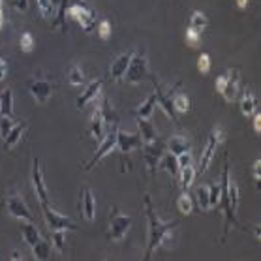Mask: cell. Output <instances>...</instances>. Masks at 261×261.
Listing matches in <instances>:
<instances>
[{
	"label": "cell",
	"instance_id": "obj_39",
	"mask_svg": "<svg viewBox=\"0 0 261 261\" xmlns=\"http://www.w3.org/2000/svg\"><path fill=\"white\" fill-rule=\"evenodd\" d=\"M70 83H72L73 87H79V85L85 83V75L77 66H73L72 70H70Z\"/></svg>",
	"mask_w": 261,
	"mask_h": 261
},
{
	"label": "cell",
	"instance_id": "obj_35",
	"mask_svg": "<svg viewBox=\"0 0 261 261\" xmlns=\"http://www.w3.org/2000/svg\"><path fill=\"white\" fill-rule=\"evenodd\" d=\"M173 107L177 113H186L190 109V98L186 94H177L173 98Z\"/></svg>",
	"mask_w": 261,
	"mask_h": 261
},
{
	"label": "cell",
	"instance_id": "obj_6",
	"mask_svg": "<svg viewBox=\"0 0 261 261\" xmlns=\"http://www.w3.org/2000/svg\"><path fill=\"white\" fill-rule=\"evenodd\" d=\"M146 75V58L143 55H132L124 77L128 83H139Z\"/></svg>",
	"mask_w": 261,
	"mask_h": 261
},
{
	"label": "cell",
	"instance_id": "obj_41",
	"mask_svg": "<svg viewBox=\"0 0 261 261\" xmlns=\"http://www.w3.org/2000/svg\"><path fill=\"white\" fill-rule=\"evenodd\" d=\"M64 240H66L64 231L57 230L55 233H53V246L57 248V252H64Z\"/></svg>",
	"mask_w": 261,
	"mask_h": 261
},
{
	"label": "cell",
	"instance_id": "obj_20",
	"mask_svg": "<svg viewBox=\"0 0 261 261\" xmlns=\"http://www.w3.org/2000/svg\"><path fill=\"white\" fill-rule=\"evenodd\" d=\"M51 90H53V87L49 81H36V83H32L30 85V92L32 96L40 102V104H43L49 96H51Z\"/></svg>",
	"mask_w": 261,
	"mask_h": 261
},
{
	"label": "cell",
	"instance_id": "obj_38",
	"mask_svg": "<svg viewBox=\"0 0 261 261\" xmlns=\"http://www.w3.org/2000/svg\"><path fill=\"white\" fill-rule=\"evenodd\" d=\"M220 203V184H212L209 186V207H218Z\"/></svg>",
	"mask_w": 261,
	"mask_h": 261
},
{
	"label": "cell",
	"instance_id": "obj_3",
	"mask_svg": "<svg viewBox=\"0 0 261 261\" xmlns=\"http://www.w3.org/2000/svg\"><path fill=\"white\" fill-rule=\"evenodd\" d=\"M68 13L83 27V30L87 32V34L94 30L96 13H94V10H90V6H88L87 2H83V0H73L72 6H68Z\"/></svg>",
	"mask_w": 261,
	"mask_h": 261
},
{
	"label": "cell",
	"instance_id": "obj_4",
	"mask_svg": "<svg viewBox=\"0 0 261 261\" xmlns=\"http://www.w3.org/2000/svg\"><path fill=\"white\" fill-rule=\"evenodd\" d=\"M116 126H111V130L109 132H105V137L98 143V150H96V154L92 158H90V162L87 164V169H92V167L96 166V164H100L102 160H104L109 152H113L116 146Z\"/></svg>",
	"mask_w": 261,
	"mask_h": 261
},
{
	"label": "cell",
	"instance_id": "obj_32",
	"mask_svg": "<svg viewBox=\"0 0 261 261\" xmlns=\"http://www.w3.org/2000/svg\"><path fill=\"white\" fill-rule=\"evenodd\" d=\"M196 201H198L199 209L209 210V186H199L196 190Z\"/></svg>",
	"mask_w": 261,
	"mask_h": 261
},
{
	"label": "cell",
	"instance_id": "obj_13",
	"mask_svg": "<svg viewBox=\"0 0 261 261\" xmlns=\"http://www.w3.org/2000/svg\"><path fill=\"white\" fill-rule=\"evenodd\" d=\"M220 139L214 134H210L209 139H207V145H205V150H203V156H201V167H199V175H203L207 169L210 167V162L214 158V152H216V146H218Z\"/></svg>",
	"mask_w": 261,
	"mask_h": 261
},
{
	"label": "cell",
	"instance_id": "obj_22",
	"mask_svg": "<svg viewBox=\"0 0 261 261\" xmlns=\"http://www.w3.org/2000/svg\"><path fill=\"white\" fill-rule=\"evenodd\" d=\"M258 111V100H256V96L252 90H246L242 98H240V113L244 116H250L254 115Z\"/></svg>",
	"mask_w": 261,
	"mask_h": 261
},
{
	"label": "cell",
	"instance_id": "obj_15",
	"mask_svg": "<svg viewBox=\"0 0 261 261\" xmlns=\"http://www.w3.org/2000/svg\"><path fill=\"white\" fill-rule=\"evenodd\" d=\"M132 55H134L132 51L124 53V55H120L115 62L111 64V72H109V75H111V79H113V81H118V79H122V77H124V73H126V70H128V64H130Z\"/></svg>",
	"mask_w": 261,
	"mask_h": 261
},
{
	"label": "cell",
	"instance_id": "obj_54",
	"mask_svg": "<svg viewBox=\"0 0 261 261\" xmlns=\"http://www.w3.org/2000/svg\"><path fill=\"white\" fill-rule=\"evenodd\" d=\"M4 27V11H2V8H0V29Z\"/></svg>",
	"mask_w": 261,
	"mask_h": 261
},
{
	"label": "cell",
	"instance_id": "obj_17",
	"mask_svg": "<svg viewBox=\"0 0 261 261\" xmlns=\"http://www.w3.org/2000/svg\"><path fill=\"white\" fill-rule=\"evenodd\" d=\"M102 85H104V79H96V81H92V83L88 85V87H87V90H85L83 94L77 98V107H85L88 102H92L96 96L100 94Z\"/></svg>",
	"mask_w": 261,
	"mask_h": 261
},
{
	"label": "cell",
	"instance_id": "obj_7",
	"mask_svg": "<svg viewBox=\"0 0 261 261\" xmlns=\"http://www.w3.org/2000/svg\"><path fill=\"white\" fill-rule=\"evenodd\" d=\"M32 184H34V190H36V196H38V201L43 207H49L47 203V188H45V182H43V173H42V166H40V160L34 158V164H32Z\"/></svg>",
	"mask_w": 261,
	"mask_h": 261
},
{
	"label": "cell",
	"instance_id": "obj_16",
	"mask_svg": "<svg viewBox=\"0 0 261 261\" xmlns=\"http://www.w3.org/2000/svg\"><path fill=\"white\" fill-rule=\"evenodd\" d=\"M79 209L83 210L85 218L88 220H94L96 216V205H94V196H92V192L88 188H83V196L79 199Z\"/></svg>",
	"mask_w": 261,
	"mask_h": 261
},
{
	"label": "cell",
	"instance_id": "obj_24",
	"mask_svg": "<svg viewBox=\"0 0 261 261\" xmlns=\"http://www.w3.org/2000/svg\"><path fill=\"white\" fill-rule=\"evenodd\" d=\"M167 148H169V152L171 154H175V156H178V154H182V152H188L190 150V143L184 139V137H171L169 141H167Z\"/></svg>",
	"mask_w": 261,
	"mask_h": 261
},
{
	"label": "cell",
	"instance_id": "obj_46",
	"mask_svg": "<svg viewBox=\"0 0 261 261\" xmlns=\"http://www.w3.org/2000/svg\"><path fill=\"white\" fill-rule=\"evenodd\" d=\"M186 42H188L190 45H196V43L199 42V32L194 30V29H190V30L186 32Z\"/></svg>",
	"mask_w": 261,
	"mask_h": 261
},
{
	"label": "cell",
	"instance_id": "obj_2",
	"mask_svg": "<svg viewBox=\"0 0 261 261\" xmlns=\"http://www.w3.org/2000/svg\"><path fill=\"white\" fill-rule=\"evenodd\" d=\"M228 186H230V158H224V169H222V182H220V203L222 205V210H224V216H226V226H224V237H228L230 233V228L237 224V218H235V212L231 209L230 205V196H228Z\"/></svg>",
	"mask_w": 261,
	"mask_h": 261
},
{
	"label": "cell",
	"instance_id": "obj_9",
	"mask_svg": "<svg viewBox=\"0 0 261 261\" xmlns=\"http://www.w3.org/2000/svg\"><path fill=\"white\" fill-rule=\"evenodd\" d=\"M162 156H164V145L158 139H154L152 143H145V146H143V158H145V164L148 167V171H156L158 162H160Z\"/></svg>",
	"mask_w": 261,
	"mask_h": 261
},
{
	"label": "cell",
	"instance_id": "obj_1",
	"mask_svg": "<svg viewBox=\"0 0 261 261\" xmlns=\"http://www.w3.org/2000/svg\"><path fill=\"white\" fill-rule=\"evenodd\" d=\"M145 214H146V222H148V244H146L145 260H150L154 250L164 244V240H166L167 237L171 235V231L178 226V220L164 222V220L156 214L150 196H145Z\"/></svg>",
	"mask_w": 261,
	"mask_h": 261
},
{
	"label": "cell",
	"instance_id": "obj_26",
	"mask_svg": "<svg viewBox=\"0 0 261 261\" xmlns=\"http://www.w3.org/2000/svg\"><path fill=\"white\" fill-rule=\"evenodd\" d=\"M158 166L162 167L164 171H169V175L171 177H175L177 178L178 175V164H177V156L175 154H164V156L160 158V162H158Z\"/></svg>",
	"mask_w": 261,
	"mask_h": 261
},
{
	"label": "cell",
	"instance_id": "obj_18",
	"mask_svg": "<svg viewBox=\"0 0 261 261\" xmlns=\"http://www.w3.org/2000/svg\"><path fill=\"white\" fill-rule=\"evenodd\" d=\"M98 111H100V115L104 118L105 126H118V115H116V111L113 109V105L109 102V98H104L102 100V105L98 107Z\"/></svg>",
	"mask_w": 261,
	"mask_h": 261
},
{
	"label": "cell",
	"instance_id": "obj_10",
	"mask_svg": "<svg viewBox=\"0 0 261 261\" xmlns=\"http://www.w3.org/2000/svg\"><path fill=\"white\" fill-rule=\"evenodd\" d=\"M139 145H141V136H139V134H128V132L116 130V146L115 148H118L122 154L134 152Z\"/></svg>",
	"mask_w": 261,
	"mask_h": 261
},
{
	"label": "cell",
	"instance_id": "obj_47",
	"mask_svg": "<svg viewBox=\"0 0 261 261\" xmlns=\"http://www.w3.org/2000/svg\"><path fill=\"white\" fill-rule=\"evenodd\" d=\"M226 83H228V73H226V75H220L218 79H216V90H218L220 94H222V90H224Z\"/></svg>",
	"mask_w": 261,
	"mask_h": 261
},
{
	"label": "cell",
	"instance_id": "obj_36",
	"mask_svg": "<svg viewBox=\"0 0 261 261\" xmlns=\"http://www.w3.org/2000/svg\"><path fill=\"white\" fill-rule=\"evenodd\" d=\"M228 196H230V205L233 212L239 209V188H237V184L235 182H231L230 178V186H228Z\"/></svg>",
	"mask_w": 261,
	"mask_h": 261
},
{
	"label": "cell",
	"instance_id": "obj_28",
	"mask_svg": "<svg viewBox=\"0 0 261 261\" xmlns=\"http://www.w3.org/2000/svg\"><path fill=\"white\" fill-rule=\"evenodd\" d=\"M158 105L156 102V94H150L146 98L143 104L139 105V109H137V118H150L152 113H154V107Z\"/></svg>",
	"mask_w": 261,
	"mask_h": 261
},
{
	"label": "cell",
	"instance_id": "obj_50",
	"mask_svg": "<svg viewBox=\"0 0 261 261\" xmlns=\"http://www.w3.org/2000/svg\"><path fill=\"white\" fill-rule=\"evenodd\" d=\"M260 167H261V160H256L254 162V178L260 180Z\"/></svg>",
	"mask_w": 261,
	"mask_h": 261
},
{
	"label": "cell",
	"instance_id": "obj_44",
	"mask_svg": "<svg viewBox=\"0 0 261 261\" xmlns=\"http://www.w3.org/2000/svg\"><path fill=\"white\" fill-rule=\"evenodd\" d=\"M98 32H100L102 40H107V38L111 36V25H109V21H102V23H100V27H98Z\"/></svg>",
	"mask_w": 261,
	"mask_h": 261
},
{
	"label": "cell",
	"instance_id": "obj_55",
	"mask_svg": "<svg viewBox=\"0 0 261 261\" xmlns=\"http://www.w3.org/2000/svg\"><path fill=\"white\" fill-rule=\"evenodd\" d=\"M0 8H2V0H0Z\"/></svg>",
	"mask_w": 261,
	"mask_h": 261
},
{
	"label": "cell",
	"instance_id": "obj_21",
	"mask_svg": "<svg viewBox=\"0 0 261 261\" xmlns=\"http://www.w3.org/2000/svg\"><path fill=\"white\" fill-rule=\"evenodd\" d=\"M90 136L94 137L96 143H100V141L105 137V122H104V118H102V115H100L98 109L94 111L92 120H90Z\"/></svg>",
	"mask_w": 261,
	"mask_h": 261
},
{
	"label": "cell",
	"instance_id": "obj_27",
	"mask_svg": "<svg viewBox=\"0 0 261 261\" xmlns=\"http://www.w3.org/2000/svg\"><path fill=\"white\" fill-rule=\"evenodd\" d=\"M196 175H198V171L194 169L192 166H186V167H180L178 169V180H180V186H182V190H188L192 184H194V178H196Z\"/></svg>",
	"mask_w": 261,
	"mask_h": 261
},
{
	"label": "cell",
	"instance_id": "obj_25",
	"mask_svg": "<svg viewBox=\"0 0 261 261\" xmlns=\"http://www.w3.org/2000/svg\"><path fill=\"white\" fill-rule=\"evenodd\" d=\"M25 130H27V122H19V124L13 126V128L10 130V134L4 137V143H6V146L11 148V146L17 145V143H19V139L23 137V134H25Z\"/></svg>",
	"mask_w": 261,
	"mask_h": 261
},
{
	"label": "cell",
	"instance_id": "obj_37",
	"mask_svg": "<svg viewBox=\"0 0 261 261\" xmlns=\"http://www.w3.org/2000/svg\"><path fill=\"white\" fill-rule=\"evenodd\" d=\"M19 45L25 53H30L34 49V36L30 32H23L21 34V40H19Z\"/></svg>",
	"mask_w": 261,
	"mask_h": 261
},
{
	"label": "cell",
	"instance_id": "obj_52",
	"mask_svg": "<svg viewBox=\"0 0 261 261\" xmlns=\"http://www.w3.org/2000/svg\"><path fill=\"white\" fill-rule=\"evenodd\" d=\"M10 260H21V252H11V256H10Z\"/></svg>",
	"mask_w": 261,
	"mask_h": 261
},
{
	"label": "cell",
	"instance_id": "obj_43",
	"mask_svg": "<svg viewBox=\"0 0 261 261\" xmlns=\"http://www.w3.org/2000/svg\"><path fill=\"white\" fill-rule=\"evenodd\" d=\"M177 164H178V169L180 167H186V166H192V154L188 152H182V154H178L177 156Z\"/></svg>",
	"mask_w": 261,
	"mask_h": 261
},
{
	"label": "cell",
	"instance_id": "obj_48",
	"mask_svg": "<svg viewBox=\"0 0 261 261\" xmlns=\"http://www.w3.org/2000/svg\"><path fill=\"white\" fill-rule=\"evenodd\" d=\"M13 4H15V8H17L19 11L29 10V0H13Z\"/></svg>",
	"mask_w": 261,
	"mask_h": 261
},
{
	"label": "cell",
	"instance_id": "obj_8",
	"mask_svg": "<svg viewBox=\"0 0 261 261\" xmlns=\"http://www.w3.org/2000/svg\"><path fill=\"white\" fill-rule=\"evenodd\" d=\"M43 216H45V222H47V226L51 228L53 231L60 230V231H66V230H72L75 231L77 230V226L73 224L70 218H66V216H60V214H57L53 209L49 207H43Z\"/></svg>",
	"mask_w": 261,
	"mask_h": 261
},
{
	"label": "cell",
	"instance_id": "obj_12",
	"mask_svg": "<svg viewBox=\"0 0 261 261\" xmlns=\"http://www.w3.org/2000/svg\"><path fill=\"white\" fill-rule=\"evenodd\" d=\"M8 210H10L11 216H15V218L19 220H25V222H29V224H32V214L30 210L27 209V205H25V201H23V198H19V196H11L10 199H8Z\"/></svg>",
	"mask_w": 261,
	"mask_h": 261
},
{
	"label": "cell",
	"instance_id": "obj_5",
	"mask_svg": "<svg viewBox=\"0 0 261 261\" xmlns=\"http://www.w3.org/2000/svg\"><path fill=\"white\" fill-rule=\"evenodd\" d=\"M132 226V218L128 214H118L116 209L113 210V216L109 222V231H107V239L109 240H122L126 237V233Z\"/></svg>",
	"mask_w": 261,
	"mask_h": 261
},
{
	"label": "cell",
	"instance_id": "obj_19",
	"mask_svg": "<svg viewBox=\"0 0 261 261\" xmlns=\"http://www.w3.org/2000/svg\"><path fill=\"white\" fill-rule=\"evenodd\" d=\"M137 126H139V136L143 143H152L154 139H158L156 128L152 122H148V118H137Z\"/></svg>",
	"mask_w": 261,
	"mask_h": 261
},
{
	"label": "cell",
	"instance_id": "obj_23",
	"mask_svg": "<svg viewBox=\"0 0 261 261\" xmlns=\"http://www.w3.org/2000/svg\"><path fill=\"white\" fill-rule=\"evenodd\" d=\"M0 116L13 118V92L10 88L2 90V94H0Z\"/></svg>",
	"mask_w": 261,
	"mask_h": 261
},
{
	"label": "cell",
	"instance_id": "obj_31",
	"mask_svg": "<svg viewBox=\"0 0 261 261\" xmlns=\"http://www.w3.org/2000/svg\"><path fill=\"white\" fill-rule=\"evenodd\" d=\"M23 239H25V242L29 246H34L40 240V231L36 230L34 226H30V224H27V226H23Z\"/></svg>",
	"mask_w": 261,
	"mask_h": 261
},
{
	"label": "cell",
	"instance_id": "obj_29",
	"mask_svg": "<svg viewBox=\"0 0 261 261\" xmlns=\"http://www.w3.org/2000/svg\"><path fill=\"white\" fill-rule=\"evenodd\" d=\"M72 0H60V6L57 11V17H55V27L66 30V15H68V6H70Z\"/></svg>",
	"mask_w": 261,
	"mask_h": 261
},
{
	"label": "cell",
	"instance_id": "obj_33",
	"mask_svg": "<svg viewBox=\"0 0 261 261\" xmlns=\"http://www.w3.org/2000/svg\"><path fill=\"white\" fill-rule=\"evenodd\" d=\"M177 205H178V210H180L182 214H192V210H194V199H192V196H188V194L184 192V194L178 198Z\"/></svg>",
	"mask_w": 261,
	"mask_h": 261
},
{
	"label": "cell",
	"instance_id": "obj_42",
	"mask_svg": "<svg viewBox=\"0 0 261 261\" xmlns=\"http://www.w3.org/2000/svg\"><path fill=\"white\" fill-rule=\"evenodd\" d=\"M38 6H40V10H42L43 15H51L53 10H55L53 0H38Z\"/></svg>",
	"mask_w": 261,
	"mask_h": 261
},
{
	"label": "cell",
	"instance_id": "obj_53",
	"mask_svg": "<svg viewBox=\"0 0 261 261\" xmlns=\"http://www.w3.org/2000/svg\"><path fill=\"white\" fill-rule=\"evenodd\" d=\"M237 4H239V8H246L248 6V0H237Z\"/></svg>",
	"mask_w": 261,
	"mask_h": 261
},
{
	"label": "cell",
	"instance_id": "obj_34",
	"mask_svg": "<svg viewBox=\"0 0 261 261\" xmlns=\"http://www.w3.org/2000/svg\"><path fill=\"white\" fill-rule=\"evenodd\" d=\"M209 25V19L201 13V11H196L194 15H192V19H190V29H194V30H203L205 27Z\"/></svg>",
	"mask_w": 261,
	"mask_h": 261
},
{
	"label": "cell",
	"instance_id": "obj_40",
	"mask_svg": "<svg viewBox=\"0 0 261 261\" xmlns=\"http://www.w3.org/2000/svg\"><path fill=\"white\" fill-rule=\"evenodd\" d=\"M13 118H10V116H0V136L6 137L8 134H10V130L13 128Z\"/></svg>",
	"mask_w": 261,
	"mask_h": 261
},
{
	"label": "cell",
	"instance_id": "obj_45",
	"mask_svg": "<svg viewBox=\"0 0 261 261\" xmlns=\"http://www.w3.org/2000/svg\"><path fill=\"white\" fill-rule=\"evenodd\" d=\"M209 66H210V57L207 55V53H203V55L199 57V60H198V68L201 70V72H207V70H209Z\"/></svg>",
	"mask_w": 261,
	"mask_h": 261
},
{
	"label": "cell",
	"instance_id": "obj_49",
	"mask_svg": "<svg viewBox=\"0 0 261 261\" xmlns=\"http://www.w3.org/2000/svg\"><path fill=\"white\" fill-rule=\"evenodd\" d=\"M261 115L260 113H254V130H256V132H260L261 130Z\"/></svg>",
	"mask_w": 261,
	"mask_h": 261
},
{
	"label": "cell",
	"instance_id": "obj_11",
	"mask_svg": "<svg viewBox=\"0 0 261 261\" xmlns=\"http://www.w3.org/2000/svg\"><path fill=\"white\" fill-rule=\"evenodd\" d=\"M152 85H154V94H156V102L158 105H162V109L166 111V115L171 118V120H175L177 122L178 118H177V111H175V107H173V98H167L166 94V90L162 88V85L158 83V79H154L152 77Z\"/></svg>",
	"mask_w": 261,
	"mask_h": 261
},
{
	"label": "cell",
	"instance_id": "obj_14",
	"mask_svg": "<svg viewBox=\"0 0 261 261\" xmlns=\"http://www.w3.org/2000/svg\"><path fill=\"white\" fill-rule=\"evenodd\" d=\"M240 90V75H239V70H231L228 73V83L224 87V90H222V94L224 98L228 100V102H233L237 94H239Z\"/></svg>",
	"mask_w": 261,
	"mask_h": 261
},
{
	"label": "cell",
	"instance_id": "obj_51",
	"mask_svg": "<svg viewBox=\"0 0 261 261\" xmlns=\"http://www.w3.org/2000/svg\"><path fill=\"white\" fill-rule=\"evenodd\" d=\"M6 72H8V66H6V62L0 58V81L6 77Z\"/></svg>",
	"mask_w": 261,
	"mask_h": 261
},
{
	"label": "cell",
	"instance_id": "obj_30",
	"mask_svg": "<svg viewBox=\"0 0 261 261\" xmlns=\"http://www.w3.org/2000/svg\"><path fill=\"white\" fill-rule=\"evenodd\" d=\"M32 252H34V258L36 260H47L49 258V252H51V244L47 240H38L34 246H32Z\"/></svg>",
	"mask_w": 261,
	"mask_h": 261
}]
</instances>
